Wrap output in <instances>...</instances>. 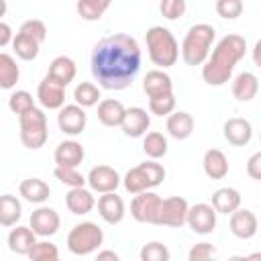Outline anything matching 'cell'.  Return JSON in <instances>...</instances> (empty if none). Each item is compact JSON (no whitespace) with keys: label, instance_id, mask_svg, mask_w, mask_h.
<instances>
[{"label":"cell","instance_id":"obj_15","mask_svg":"<svg viewBox=\"0 0 261 261\" xmlns=\"http://www.w3.org/2000/svg\"><path fill=\"white\" fill-rule=\"evenodd\" d=\"M143 92L147 94L149 100L169 96V94H173V82H171L169 73H165L163 69H151L143 77Z\"/></svg>","mask_w":261,"mask_h":261},{"label":"cell","instance_id":"obj_21","mask_svg":"<svg viewBox=\"0 0 261 261\" xmlns=\"http://www.w3.org/2000/svg\"><path fill=\"white\" fill-rule=\"evenodd\" d=\"M75 71H77L75 61H73L71 57H67V55H59V57H55V59L49 63L47 77H51L53 82H57V84H61L63 88H67V86L73 82Z\"/></svg>","mask_w":261,"mask_h":261},{"label":"cell","instance_id":"obj_16","mask_svg":"<svg viewBox=\"0 0 261 261\" xmlns=\"http://www.w3.org/2000/svg\"><path fill=\"white\" fill-rule=\"evenodd\" d=\"M96 206H98L100 218L106 224H118V222H122V218H124V200L116 192L102 194L98 198V204Z\"/></svg>","mask_w":261,"mask_h":261},{"label":"cell","instance_id":"obj_36","mask_svg":"<svg viewBox=\"0 0 261 261\" xmlns=\"http://www.w3.org/2000/svg\"><path fill=\"white\" fill-rule=\"evenodd\" d=\"M8 108H10L14 114L22 116V114H27L29 110H33V108H37V106H35L33 96H31L27 90H16V92H12L10 98H8Z\"/></svg>","mask_w":261,"mask_h":261},{"label":"cell","instance_id":"obj_46","mask_svg":"<svg viewBox=\"0 0 261 261\" xmlns=\"http://www.w3.org/2000/svg\"><path fill=\"white\" fill-rule=\"evenodd\" d=\"M14 37H12V29L6 24V22H0V47H6L8 43H12Z\"/></svg>","mask_w":261,"mask_h":261},{"label":"cell","instance_id":"obj_8","mask_svg":"<svg viewBox=\"0 0 261 261\" xmlns=\"http://www.w3.org/2000/svg\"><path fill=\"white\" fill-rule=\"evenodd\" d=\"M188 212H190V204H188L186 198H181V196L165 198L161 202V208H159L157 224L159 226L179 228V226L188 224Z\"/></svg>","mask_w":261,"mask_h":261},{"label":"cell","instance_id":"obj_3","mask_svg":"<svg viewBox=\"0 0 261 261\" xmlns=\"http://www.w3.org/2000/svg\"><path fill=\"white\" fill-rule=\"evenodd\" d=\"M216 31L208 22L192 24L181 43V59L188 65H204L210 57V49L214 43Z\"/></svg>","mask_w":261,"mask_h":261},{"label":"cell","instance_id":"obj_27","mask_svg":"<svg viewBox=\"0 0 261 261\" xmlns=\"http://www.w3.org/2000/svg\"><path fill=\"white\" fill-rule=\"evenodd\" d=\"M18 194L31 204H43L51 196V188H49L47 181H43L39 177H27V179L20 181Z\"/></svg>","mask_w":261,"mask_h":261},{"label":"cell","instance_id":"obj_43","mask_svg":"<svg viewBox=\"0 0 261 261\" xmlns=\"http://www.w3.org/2000/svg\"><path fill=\"white\" fill-rule=\"evenodd\" d=\"M18 33H22V35H29V37L37 39L39 43H43V41L47 39V27H45V22H43V20H39V18H29V20H24V22L20 24Z\"/></svg>","mask_w":261,"mask_h":261},{"label":"cell","instance_id":"obj_24","mask_svg":"<svg viewBox=\"0 0 261 261\" xmlns=\"http://www.w3.org/2000/svg\"><path fill=\"white\" fill-rule=\"evenodd\" d=\"M230 90H232V96H234L239 102H249V100H253V98L257 96V92H259V80H257V75L251 73V71H241V73L232 80Z\"/></svg>","mask_w":261,"mask_h":261},{"label":"cell","instance_id":"obj_18","mask_svg":"<svg viewBox=\"0 0 261 261\" xmlns=\"http://www.w3.org/2000/svg\"><path fill=\"white\" fill-rule=\"evenodd\" d=\"M222 135L224 139L234 145V147H245L251 139H253V126L247 118H241V116H234V118H228L222 126Z\"/></svg>","mask_w":261,"mask_h":261},{"label":"cell","instance_id":"obj_51","mask_svg":"<svg viewBox=\"0 0 261 261\" xmlns=\"http://www.w3.org/2000/svg\"><path fill=\"white\" fill-rule=\"evenodd\" d=\"M51 261H61V259H59V257H57V259H51Z\"/></svg>","mask_w":261,"mask_h":261},{"label":"cell","instance_id":"obj_4","mask_svg":"<svg viewBox=\"0 0 261 261\" xmlns=\"http://www.w3.org/2000/svg\"><path fill=\"white\" fill-rule=\"evenodd\" d=\"M145 43H147L149 59L159 69L171 67L179 59V45H177L173 33L165 27H159V24L151 27L145 35Z\"/></svg>","mask_w":261,"mask_h":261},{"label":"cell","instance_id":"obj_22","mask_svg":"<svg viewBox=\"0 0 261 261\" xmlns=\"http://www.w3.org/2000/svg\"><path fill=\"white\" fill-rule=\"evenodd\" d=\"M37 243V234L31 226H16L8 232V249L16 255H29Z\"/></svg>","mask_w":261,"mask_h":261},{"label":"cell","instance_id":"obj_33","mask_svg":"<svg viewBox=\"0 0 261 261\" xmlns=\"http://www.w3.org/2000/svg\"><path fill=\"white\" fill-rule=\"evenodd\" d=\"M100 98H102L100 88L96 84H92V82H80L75 86V90H73V100L82 108H90V106L100 104L102 102Z\"/></svg>","mask_w":261,"mask_h":261},{"label":"cell","instance_id":"obj_26","mask_svg":"<svg viewBox=\"0 0 261 261\" xmlns=\"http://www.w3.org/2000/svg\"><path fill=\"white\" fill-rule=\"evenodd\" d=\"M202 167L210 179H222L228 173V159L220 149H208L202 157Z\"/></svg>","mask_w":261,"mask_h":261},{"label":"cell","instance_id":"obj_12","mask_svg":"<svg viewBox=\"0 0 261 261\" xmlns=\"http://www.w3.org/2000/svg\"><path fill=\"white\" fill-rule=\"evenodd\" d=\"M120 181H122V177L110 165H96L88 173V186L92 188V192H98V194L116 192V188L120 186Z\"/></svg>","mask_w":261,"mask_h":261},{"label":"cell","instance_id":"obj_23","mask_svg":"<svg viewBox=\"0 0 261 261\" xmlns=\"http://www.w3.org/2000/svg\"><path fill=\"white\" fill-rule=\"evenodd\" d=\"M65 206H67V210H69L71 214L82 216V214L92 212V208L96 206V198H94V194H92L90 190H86V188H73V190H69L67 196H65Z\"/></svg>","mask_w":261,"mask_h":261},{"label":"cell","instance_id":"obj_48","mask_svg":"<svg viewBox=\"0 0 261 261\" xmlns=\"http://www.w3.org/2000/svg\"><path fill=\"white\" fill-rule=\"evenodd\" d=\"M253 61H255V65L257 67H261V39L255 43V47H253Z\"/></svg>","mask_w":261,"mask_h":261},{"label":"cell","instance_id":"obj_44","mask_svg":"<svg viewBox=\"0 0 261 261\" xmlns=\"http://www.w3.org/2000/svg\"><path fill=\"white\" fill-rule=\"evenodd\" d=\"M159 10L161 14L167 18V20H175L179 16H184L186 12V2L184 0H163L159 4Z\"/></svg>","mask_w":261,"mask_h":261},{"label":"cell","instance_id":"obj_42","mask_svg":"<svg viewBox=\"0 0 261 261\" xmlns=\"http://www.w3.org/2000/svg\"><path fill=\"white\" fill-rule=\"evenodd\" d=\"M214 8H216L218 16L228 18V20H234V18H239V16L243 14L245 4H243L241 0H218V2L214 4Z\"/></svg>","mask_w":261,"mask_h":261},{"label":"cell","instance_id":"obj_40","mask_svg":"<svg viewBox=\"0 0 261 261\" xmlns=\"http://www.w3.org/2000/svg\"><path fill=\"white\" fill-rule=\"evenodd\" d=\"M59 257V249L57 245L49 243V241H39L33 251L29 253V259L31 261H51V259H57Z\"/></svg>","mask_w":261,"mask_h":261},{"label":"cell","instance_id":"obj_20","mask_svg":"<svg viewBox=\"0 0 261 261\" xmlns=\"http://www.w3.org/2000/svg\"><path fill=\"white\" fill-rule=\"evenodd\" d=\"M55 167H77L84 157H86V151L82 147V143L69 139V141H61L55 149Z\"/></svg>","mask_w":261,"mask_h":261},{"label":"cell","instance_id":"obj_31","mask_svg":"<svg viewBox=\"0 0 261 261\" xmlns=\"http://www.w3.org/2000/svg\"><path fill=\"white\" fill-rule=\"evenodd\" d=\"M20 77V67L16 65V59L8 53H0V88L10 90L16 86Z\"/></svg>","mask_w":261,"mask_h":261},{"label":"cell","instance_id":"obj_32","mask_svg":"<svg viewBox=\"0 0 261 261\" xmlns=\"http://www.w3.org/2000/svg\"><path fill=\"white\" fill-rule=\"evenodd\" d=\"M12 49L16 53V57H20L22 61H33L37 59L39 55V49H41V43L29 35H22V33H16L14 35V41H12Z\"/></svg>","mask_w":261,"mask_h":261},{"label":"cell","instance_id":"obj_35","mask_svg":"<svg viewBox=\"0 0 261 261\" xmlns=\"http://www.w3.org/2000/svg\"><path fill=\"white\" fill-rule=\"evenodd\" d=\"M108 8H110L108 0H80L75 4V10L84 20H98Z\"/></svg>","mask_w":261,"mask_h":261},{"label":"cell","instance_id":"obj_45","mask_svg":"<svg viewBox=\"0 0 261 261\" xmlns=\"http://www.w3.org/2000/svg\"><path fill=\"white\" fill-rule=\"evenodd\" d=\"M247 175L251 179H259L261 181V151L253 153L249 159H247Z\"/></svg>","mask_w":261,"mask_h":261},{"label":"cell","instance_id":"obj_28","mask_svg":"<svg viewBox=\"0 0 261 261\" xmlns=\"http://www.w3.org/2000/svg\"><path fill=\"white\" fill-rule=\"evenodd\" d=\"M167 133L177 139V141H184L188 139L192 133H194V116L186 110H175L173 114L167 116Z\"/></svg>","mask_w":261,"mask_h":261},{"label":"cell","instance_id":"obj_13","mask_svg":"<svg viewBox=\"0 0 261 261\" xmlns=\"http://www.w3.org/2000/svg\"><path fill=\"white\" fill-rule=\"evenodd\" d=\"M37 100L47 110H61L65 106V88L45 75L37 88Z\"/></svg>","mask_w":261,"mask_h":261},{"label":"cell","instance_id":"obj_47","mask_svg":"<svg viewBox=\"0 0 261 261\" xmlns=\"http://www.w3.org/2000/svg\"><path fill=\"white\" fill-rule=\"evenodd\" d=\"M96 261H120V257H118L114 251H110V249H104V251H100V253H98Z\"/></svg>","mask_w":261,"mask_h":261},{"label":"cell","instance_id":"obj_37","mask_svg":"<svg viewBox=\"0 0 261 261\" xmlns=\"http://www.w3.org/2000/svg\"><path fill=\"white\" fill-rule=\"evenodd\" d=\"M139 257H141V261H169L171 253H169L167 245H163L161 241H151L141 247Z\"/></svg>","mask_w":261,"mask_h":261},{"label":"cell","instance_id":"obj_29","mask_svg":"<svg viewBox=\"0 0 261 261\" xmlns=\"http://www.w3.org/2000/svg\"><path fill=\"white\" fill-rule=\"evenodd\" d=\"M212 208L218 214H232L241 208V194L234 188H220L212 194Z\"/></svg>","mask_w":261,"mask_h":261},{"label":"cell","instance_id":"obj_7","mask_svg":"<svg viewBox=\"0 0 261 261\" xmlns=\"http://www.w3.org/2000/svg\"><path fill=\"white\" fill-rule=\"evenodd\" d=\"M104 241V232L102 228L96 224V222H80L75 224L69 234H67V249L73 253V255H90L94 251H98V247L102 245Z\"/></svg>","mask_w":261,"mask_h":261},{"label":"cell","instance_id":"obj_19","mask_svg":"<svg viewBox=\"0 0 261 261\" xmlns=\"http://www.w3.org/2000/svg\"><path fill=\"white\" fill-rule=\"evenodd\" d=\"M257 228H259V222H257V216L247 210V208H239L237 212L230 214V232L237 237V239H253L257 234Z\"/></svg>","mask_w":261,"mask_h":261},{"label":"cell","instance_id":"obj_25","mask_svg":"<svg viewBox=\"0 0 261 261\" xmlns=\"http://www.w3.org/2000/svg\"><path fill=\"white\" fill-rule=\"evenodd\" d=\"M124 114H126V108L122 106L120 100L106 98L98 104V120L104 126H122Z\"/></svg>","mask_w":261,"mask_h":261},{"label":"cell","instance_id":"obj_2","mask_svg":"<svg viewBox=\"0 0 261 261\" xmlns=\"http://www.w3.org/2000/svg\"><path fill=\"white\" fill-rule=\"evenodd\" d=\"M245 53H247L245 37L237 33L224 35L212 49L208 61L202 65V80L208 86H224L230 80L237 63L245 57Z\"/></svg>","mask_w":261,"mask_h":261},{"label":"cell","instance_id":"obj_5","mask_svg":"<svg viewBox=\"0 0 261 261\" xmlns=\"http://www.w3.org/2000/svg\"><path fill=\"white\" fill-rule=\"evenodd\" d=\"M163 179H165V167L161 163L149 159V161H143V163L130 167L122 177V186L128 194L137 196L143 192H151Z\"/></svg>","mask_w":261,"mask_h":261},{"label":"cell","instance_id":"obj_1","mask_svg":"<svg viewBox=\"0 0 261 261\" xmlns=\"http://www.w3.org/2000/svg\"><path fill=\"white\" fill-rule=\"evenodd\" d=\"M94 80L104 90H126L141 69V47L135 37L114 33L98 41L90 55Z\"/></svg>","mask_w":261,"mask_h":261},{"label":"cell","instance_id":"obj_10","mask_svg":"<svg viewBox=\"0 0 261 261\" xmlns=\"http://www.w3.org/2000/svg\"><path fill=\"white\" fill-rule=\"evenodd\" d=\"M57 124H59L61 133H65L69 137H77L84 133V128L88 124V114L77 104H65L57 114Z\"/></svg>","mask_w":261,"mask_h":261},{"label":"cell","instance_id":"obj_30","mask_svg":"<svg viewBox=\"0 0 261 261\" xmlns=\"http://www.w3.org/2000/svg\"><path fill=\"white\" fill-rule=\"evenodd\" d=\"M22 216V204L16 196L4 194L0 198V224L2 226H14Z\"/></svg>","mask_w":261,"mask_h":261},{"label":"cell","instance_id":"obj_50","mask_svg":"<svg viewBox=\"0 0 261 261\" xmlns=\"http://www.w3.org/2000/svg\"><path fill=\"white\" fill-rule=\"evenodd\" d=\"M226 261H247V257H243V255H232V257H228Z\"/></svg>","mask_w":261,"mask_h":261},{"label":"cell","instance_id":"obj_14","mask_svg":"<svg viewBox=\"0 0 261 261\" xmlns=\"http://www.w3.org/2000/svg\"><path fill=\"white\" fill-rule=\"evenodd\" d=\"M59 224H61V218L59 214L49 208V206H39L37 210H33L31 214V220H29V226L35 230L37 237H51L59 230Z\"/></svg>","mask_w":261,"mask_h":261},{"label":"cell","instance_id":"obj_41","mask_svg":"<svg viewBox=\"0 0 261 261\" xmlns=\"http://www.w3.org/2000/svg\"><path fill=\"white\" fill-rule=\"evenodd\" d=\"M188 261H216V247L208 241L196 243L188 251Z\"/></svg>","mask_w":261,"mask_h":261},{"label":"cell","instance_id":"obj_38","mask_svg":"<svg viewBox=\"0 0 261 261\" xmlns=\"http://www.w3.org/2000/svg\"><path fill=\"white\" fill-rule=\"evenodd\" d=\"M53 175H55L61 184L69 186V190H73V188H84L86 181H88V177H84V175L77 171V167H55Z\"/></svg>","mask_w":261,"mask_h":261},{"label":"cell","instance_id":"obj_17","mask_svg":"<svg viewBox=\"0 0 261 261\" xmlns=\"http://www.w3.org/2000/svg\"><path fill=\"white\" fill-rule=\"evenodd\" d=\"M149 124H151V116L147 114V110L141 108V106H133V108H126V114H124V120H122L120 128L126 137L139 139V137L147 135Z\"/></svg>","mask_w":261,"mask_h":261},{"label":"cell","instance_id":"obj_11","mask_svg":"<svg viewBox=\"0 0 261 261\" xmlns=\"http://www.w3.org/2000/svg\"><path fill=\"white\" fill-rule=\"evenodd\" d=\"M216 210L212 208V204L200 202L190 206L188 212V226L196 232V234H210L216 228Z\"/></svg>","mask_w":261,"mask_h":261},{"label":"cell","instance_id":"obj_34","mask_svg":"<svg viewBox=\"0 0 261 261\" xmlns=\"http://www.w3.org/2000/svg\"><path fill=\"white\" fill-rule=\"evenodd\" d=\"M143 151L149 159L157 161L161 157L167 155V139L163 137V133L159 130H151L143 137Z\"/></svg>","mask_w":261,"mask_h":261},{"label":"cell","instance_id":"obj_49","mask_svg":"<svg viewBox=\"0 0 261 261\" xmlns=\"http://www.w3.org/2000/svg\"><path fill=\"white\" fill-rule=\"evenodd\" d=\"M247 261H261V251H257V253H251V255H247Z\"/></svg>","mask_w":261,"mask_h":261},{"label":"cell","instance_id":"obj_39","mask_svg":"<svg viewBox=\"0 0 261 261\" xmlns=\"http://www.w3.org/2000/svg\"><path fill=\"white\" fill-rule=\"evenodd\" d=\"M149 112L155 116H169L175 112V96H161V98H151L149 100Z\"/></svg>","mask_w":261,"mask_h":261},{"label":"cell","instance_id":"obj_52","mask_svg":"<svg viewBox=\"0 0 261 261\" xmlns=\"http://www.w3.org/2000/svg\"><path fill=\"white\" fill-rule=\"evenodd\" d=\"M259 139H261V133H259Z\"/></svg>","mask_w":261,"mask_h":261},{"label":"cell","instance_id":"obj_6","mask_svg":"<svg viewBox=\"0 0 261 261\" xmlns=\"http://www.w3.org/2000/svg\"><path fill=\"white\" fill-rule=\"evenodd\" d=\"M20 124V143L27 149H41L47 143L49 130H47V116L41 108H33L27 114L18 116Z\"/></svg>","mask_w":261,"mask_h":261},{"label":"cell","instance_id":"obj_9","mask_svg":"<svg viewBox=\"0 0 261 261\" xmlns=\"http://www.w3.org/2000/svg\"><path fill=\"white\" fill-rule=\"evenodd\" d=\"M163 198H159L155 192H143L137 194L130 202V216L137 222H147V224H157L159 208H161Z\"/></svg>","mask_w":261,"mask_h":261}]
</instances>
